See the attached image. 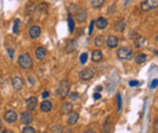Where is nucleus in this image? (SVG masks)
I'll return each mask as SVG.
<instances>
[{
	"mask_svg": "<svg viewBox=\"0 0 158 133\" xmlns=\"http://www.w3.org/2000/svg\"><path fill=\"white\" fill-rule=\"evenodd\" d=\"M18 66L22 69H32L33 68V59L29 53H22L18 57Z\"/></svg>",
	"mask_w": 158,
	"mask_h": 133,
	"instance_id": "f257e3e1",
	"label": "nucleus"
},
{
	"mask_svg": "<svg viewBox=\"0 0 158 133\" xmlns=\"http://www.w3.org/2000/svg\"><path fill=\"white\" fill-rule=\"evenodd\" d=\"M158 6V0H145L140 4V9L142 12H148L156 10Z\"/></svg>",
	"mask_w": 158,
	"mask_h": 133,
	"instance_id": "f03ea898",
	"label": "nucleus"
},
{
	"mask_svg": "<svg viewBox=\"0 0 158 133\" xmlns=\"http://www.w3.org/2000/svg\"><path fill=\"white\" fill-rule=\"evenodd\" d=\"M69 90H71V84H69V81H68V80H62L61 84H60V87H59V90H57V93H59V96H60L62 99H64V98L68 96Z\"/></svg>",
	"mask_w": 158,
	"mask_h": 133,
	"instance_id": "7ed1b4c3",
	"label": "nucleus"
},
{
	"mask_svg": "<svg viewBox=\"0 0 158 133\" xmlns=\"http://www.w3.org/2000/svg\"><path fill=\"white\" fill-rule=\"evenodd\" d=\"M117 57L119 59H125V61H130L133 58V51L130 47H121L117 51Z\"/></svg>",
	"mask_w": 158,
	"mask_h": 133,
	"instance_id": "20e7f679",
	"label": "nucleus"
},
{
	"mask_svg": "<svg viewBox=\"0 0 158 133\" xmlns=\"http://www.w3.org/2000/svg\"><path fill=\"white\" fill-rule=\"evenodd\" d=\"M94 75H95V71L93 69H90V68H85V69H83L79 73V77L82 80H90V79L94 77Z\"/></svg>",
	"mask_w": 158,
	"mask_h": 133,
	"instance_id": "39448f33",
	"label": "nucleus"
},
{
	"mask_svg": "<svg viewBox=\"0 0 158 133\" xmlns=\"http://www.w3.org/2000/svg\"><path fill=\"white\" fill-rule=\"evenodd\" d=\"M11 82H12V87H13L15 90H17V91L22 90V88H23V86H25V81H23V79H22L21 76H18V75L13 76Z\"/></svg>",
	"mask_w": 158,
	"mask_h": 133,
	"instance_id": "423d86ee",
	"label": "nucleus"
},
{
	"mask_svg": "<svg viewBox=\"0 0 158 133\" xmlns=\"http://www.w3.org/2000/svg\"><path fill=\"white\" fill-rule=\"evenodd\" d=\"M21 121L25 124V125H29L33 122V120H34V117H33V114H32L29 110H27V111H23L22 114H21Z\"/></svg>",
	"mask_w": 158,
	"mask_h": 133,
	"instance_id": "0eeeda50",
	"label": "nucleus"
},
{
	"mask_svg": "<svg viewBox=\"0 0 158 133\" xmlns=\"http://www.w3.org/2000/svg\"><path fill=\"white\" fill-rule=\"evenodd\" d=\"M4 119H5V121L7 124H13L17 120V114L13 110H7L5 113V115H4Z\"/></svg>",
	"mask_w": 158,
	"mask_h": 133,
	"instance_id": "6e6552de",
	"label": "nucleus"
},
{
	"mask_svg": "<svg viewBox=\"0 0 158 133\" xmlns=\"http://www.w3.org/2000/svg\"><path fill=\"white\" fill-rule=\"evenodd\" d=\"M34 55H35V58L38 59V61H44L45 59V57H46V50L44 49V47H41V46H39V47H37L35 49V51H34Z\"/></svg>",
	"mask_w": 158,
	"mask_h": 133,
	"instance_id": "1a4fd4ad",
	"label": "nucleus"
},
{
	"mask_svg": "<svg viewBox=\"0 0 158 133\" xmlns=\"http://www.w3.org/2000/svg\"><path fill=\"white\" fill-rule=\"evenodd\" d=\"M106 44H107V46L110 49H116L118 46V44H119V39L117 36H114V35H110L107 38V40H106Z\"/></svg>",
	"mask_w": 158,
	"mask_h": 133,
	"instance_id": "9d476101",
	"label": "nucleus"
},
{
	"mask_svg": "<svg viewBox=\"0 0 158 133\" xmlns=\"http://www.w3.org/2000/svg\"><path fill=\"white\" fill-rule=\"evenodd\" d=\"M94 24L96 26V28H97V29L103 31V29L107 27L108 22H107V20H106L105 17H98L96 21H94Z\"/></svg>",
	"mask_w": 158,
	"mask_h": 133,
	"instance_id": "9b49d317",
	"label": "nucleus"
},
{
	"mask_svg": "<svg viewBox=\"0 0 158 133\" xmlns=\"http://www.w3.org/2000/svg\"><path fill=\"white\" fill-rule=\"evenodd\" d=\"M41 34V28L39 26H32L29 28V36L31 39H38Z\"/></svg>",
	"mask_w": 158,
	"mask_h": 133,
	"instance_id": "f8f14e48",
	"label": "nucleus"
},
{
	"mask_svg": "<svg viewBox=\"0 0 158 133\" xmlns=\"http://www.w3.org/2000/svg\"><path fill=\"white\" fill-rule=\"evenodd\" d=\"M51 109H52V103H51L50 100L44 99L41 102V104H40V110H41L43 113H50Z\"/></svg>",
	"mask_w": 158,
	"mask_h": 133,
	"instance_id": "ddd939ff",
	"label": "nucleus"
},
{
	"mask_svg": "<svg viewBox=\"0 0 158 133\" xmlns=\"http://www.w3.org/2000/svg\"><path fill=\"white\" fill-rule=\"evenodd\" d=\"M79 120V114L78 113H74V111H71L68 114V119H67V122L68 125H75Z\"/></svg>",
	"mask_w": 158,
	"mask_h": 133,
	"instance_id": "4468645a",
	"label": "nucleus"
},
{
	"mask_svg": "<svg viewBox=\"0 0 158 133\" xmlns=\"http://www.w3.org/2000/svg\"><path fill=\"white\" fill-rule=\"evenodd\" d=\"M37 105H38V99H37V97L32 96V97H29V98L27 99V110L33 111V110L37 108Z\"/></svg>",
	"mask_w": 158,
	"mask_h": 133,
	"instance_id": "2eb2a0df",
	"label": "nucleus"
},
{
	"mask_svg": "<svg viewBox=\"0 0 158 133\" xmlns=\"http://www.w3.org/2000/svg\"><path fill=\"white\" fill-rule=\"evenodd\" d=\"M75 18H77V22L78 23H83L87 20V10L79 9L78 12H77V15H75Z\"/></svg>",
	"mask_w": 158,
	"mask_h": 133,
	"instance_id": "dca6fc26",
	"label": "nucleus"
},
{
	"mask_svg": "<svg viewBox=\"0 0 158 133\" xmlns=\"http://www.w3.org/2000/svg\"><path fill=\"white\" fill-rule=\"evenodd\" d=\"M102 58H103V55H102V52L100 51V50H95L93 51V53H91V59H93V62H101L102 61Z\"/></svg>",
	"mask_w": 158,
	"mask_h": 133,
	"instance_id": "f3484780",
	"label": "nucleus"
},
{
	"mask_svg": "<svg viewBox=\"0 0 158 133\" xmlns=\"http://www.w3.org/2000/svg\"><path fill=\"white\" fill-rule=\"evenodd\" d=\"M74 50H75V41L73 39H69L68 42H67V45H66V52L67 53H71Z\"/></svg>",
	"mask_w": 158,
	"mask_h": 133,
	"instance_id": "a211bd4d",
	"label": "nucleus"
},
{
	"mask_svg": "<svg viewBox=\"0 0 158 133\" xmlns=\"http://www.w3.org/2000/svg\"><path fill=\"white\" fill-rule=\"evenodd\" d=\"M146 59H147V56H146L145 53H137V55L135 56V62H136V64H144V63L146 62Z\"/></svg>",
	"mask_w": 158,
	"mask_h": 133,
	"instance_id": "6ab92c4d",
	"label": "nucleus"
},
{
	"mask_svg": "<svg viewBox=\"0 0 158 133\" xmlns=\"http://www.w3.org/2000/svg\"><path fill=\"white\" fill-rule=\"evenodd\" d=\"M73 110V105L71 103H63L61 105V113L62 114H69Z\"/></svg>",
	"mask_w": 158,
	"mask_h": 133,
	"instance_id": "aec40b11",
	"label": "nucleus"
},
{
	"mask_svg": "<svg viewBox=\"0 0 158 133\" xmlns=\"http://www.w3.org/2000/svg\"><path fill=\"white\" fill-rule=\"evenodd\" d=\"M35 10H37V5H35L34 2H29V4L26 6V15H32Z\"/></svg>",
	"mask_w": 158,
	"mask_h": 133,
	"instance_id": "412c9836",
	"label": "nucleus"
},
{
	"mask_svg": "<svg viewBox=\"0 0 158 133\" xmlns=\"http://www.w3.org/2000/svg\"><path fill=\"white\" fill-rule=\"evenodd\" d=\"M94 44L96 47H101L103 44H105V38L103 36H101V35H98V36H96L94 40Z\"/></svg>",
	"mask_w": 158,
	"mask_h": 133,
	"instance_id": "4be33fe9",
	"label": "nucleus"
},
{
	"mask_svg": "<svg viewBox=\"0 0 158 133\" xmlns=\"http://www.w3.org/2000/svg\"><path fill=\"white\" fill-rule=\"evenodd\" d=\"M110 122H111V117L108 116L107 120L103 124V133H110V131H111V124Z\"/></svg>",
	"mask_w": 158,
	"mask_h": 133,
	"instance_id": "5701e85b",
	"label": "nucleus"
},
{
	"mask_svg": "<svg viewBox=\"0 0 158 133\" xmlns=\"http://www.w3.org/2000/svg\"><path fill=\"white\" fill-rule=\"evenodd\" d=\"M124 28H125V21L124 20H122L118 23H116V31L117 32H123Z\"/></svg>",
	"mask_w": 158,
	"mask_h": 133,
	"instance_id": "b1692460",
	"label": "nucleus"
},
{
	"mask_svg": "<svg viewBox=\"0 0 158 133\" xmlns=\"http://www.w3.org/2000/svg\"><path fill=\"white\" fill-rule=\"evenodd\" d=\"M68 28H69V32L71 33L74 31V20L72 18V15L71 13L68 15Z\"/></svg>",
	"mask_w": 158,
	"mask_h": 133,
	"instance_id": "393cba45",
	"label": "nucleus"
},
{
	"mask_svg": "<svg viewBox=\"0 0 158 133\" xmlns=\"http://www.w3.org/2000/svg\"><path fill=\"white\" fill-rule=\"evenodd\" d=\"M105 0H91V6L95 9H100L102 5H103Z\"/></svg>",
	"mask_w": 158,
	"mask_h": 133,
	"instance_id": "a878e982",
	"label": "nucleus"
},
{
	"mask_svg": "<svg viewBox=\"0 0 158 133\" xmlns=\"http://www.w3.org/2000/svg\"><path fill=\"white\" fill-rule=\"evenodd\" d=\"M136 40V42H135V45H136V47H141L144 44H145V38H142V36H139L137 39H135Z\"/></svg>",
	"mask_w": 158,
	"mask_h": 133,
	"instance_id": "bb28decb",
	"label": "nucleus"
},
{
	"mask_svg": "<svg viewBox=\"0 0 158 133\" xmlns=\"http://www.w3.org/2000/svg\"><path fill=\"white\" fill-rule=\"evenodd\" d=\"M62 126L61 125H55V126H52V128H51V131L52 133H61L62 132Z\"/></svg>",
	"mask_w": 158,
	"mask_h": 133,
	"instance_id": "cd10ccee",
	"label": "nucleus"
},
{
	"mask_svg": "<svg viewBox=\"0 0 158 133\" xmlns=\"http://www.w3.org/2000/svg\"><path fill=\"white\" fill-rule=\"evenodd\" d=\"M22 133H37V131H35L33 127H31V126H26V127L22 130Z\"/></svg>",
	"mask_w": 158,
	"mask_h": 133,
	"instance_id": "c85d7f7f",
	"label": "nucleus"
},
{
	"mask_svg": "<svg viewBox=\"0 0 158 133\" xmlns=\"http://www.w3.org/2000/svg\"><path fill=\"white\" fill-rule=\"evenodd\" d=\"M18 28H20V21H18V20H16V21H15V24H13V29H12L13 34L18 33V31H20Z\"/></svg>",
	"mask_w": 158,
	"mask_h": 133,
	"instance_id": "c756f323",
	"label": "nucleus"
},
{
	"mask_svg": "<svg viewBox=\"0 0 158 133\" xmlns=\"http://www.w3.org/2000/svg\"><path fill=\"white\" fill-rule=\"evenodd\" d=\"M46 9H48V4H45V2H43V4H40V5L38 6V10H39L40 12H45Z\"/></svg>",
	"mask_w": 158,
	"mask_h": 133,
	"instance_id": "7c9ffc66",
	"label": "nucleus"
},
{
	"mask_svg": "<svg viewBox=\"0 0 158 133\" xmlns=\"http://www.w3.org/2000/svg\"><path fill=\"white\" fill-rule=\"evenodd\" d=\"M78 92H71V93H68V97L71 98V100H77L78 99Z\"/></svg>",
	"mask_w": 158,
	"mask_h": 133,
	"instance_id": "2f4dec72",
	"label": "nucleus"
},
{
	"mask_svg": "<svg viewBox=\"0 0 158 133\" xmlns=\"http://www.w3.org/2000/svg\"><path fill=\"white\" fill-rule=\"evenodd\" d=\"M79 61H80V63H82V64H84V63L88 61V55H87L85 52H84V53H82V55H80V59H79Z\"/></svg>",
	"mask_w": 158,
	"mask_h": 133,
	"instance_id": "473e14b6",
	"label": "nucleus"
},
{
	"mask_svg": "<svg viewBox=\"0 0 158 133\" xmlns=\"http://www.w3.org/2000/svg\"><path fill=\"white\" fill-rule=\"evenodd\" d=\"M117 102H118V111H121V109H122V97H121L119 93L117 95Z\"/></svg>",
	"mask_w": 158,
	"mask_h": 133,
	"instance_id": "72a5a7b5",
	"label": "nucleus"
},
{
	"mask_svg": "<svg viewBox=\"0 0 158 133\" xmlns=\"http://www.w3.org/2000/svg\"><path fill=\"white\" fill-rule=\"evenodd\" d=\"M93 29H94V21L90 23V27H89V35L93 34Z\"/></svg>",
	"mask_w": 158,
	"mask_h": 133,
	"instance_id": "f704fd0d",
	"label": "nucleus"
},
{
	"mask_svg": "<svg viewBox=\"0 0 158 133\" xmlns=\"http://www.w3.org/2000/svg\"><path fill=\"white\" fill-rule=\"evenodd\" d=\"M157 79H155V81H152V84H151V88H156L157 87Z\"/></svg>",
	"mask_w": 158,
	"mask_h": 133,
	"instance_id": "c9c22d12",
	"label": "nucleus"
},
{
	"mask_svg": "<svg viewBox=\"0 0 158 133\" xmlns=\"http://www.w3.org/2000/svg\"><path fill=\"white\" fill-rule=\"evenodd\" d=\"M129 85H130V86H137V85H139V81H130Z\"/></svg>",
	"mask_w": 158,
	"mask_h": 133,
	"instance_id": "e433bc0d",
	"label": "nucleus"
},
{
	"mask_svg": "<svg viewBox=\"0 0 158 133\" xmlns=\"http://www.w3.org/2000/svg\"><path fill=\"white\" fill-rule=\"evenodd\" d=\"M48 97H49V92H48V91H45V92H43V98H44V99H46Z\"/></svg>",
	"mask_w": 158,
	"mask_h": 133,
	"instance_id": "4c0bfd02",
	"label": "nucleus"
},
{
	"mask_svg": "<svg viewBox=\"0 0 158 133\" xmlns=\"http://www.w3.org/2000/svg\"><path fill=\"white\" fill-rule=\"evenodd\" d=\"M100 98H101V95H100V93H95L94 99H100Z\"/></svg>",
	"mask_w": 158,
	"mask_h": 133,
	"instance_id": "58836bf2",
	"label": "nucleus"
},
{
	"mask_svg": "<svg viewBox=\"0 0 158 133\" xmlns=\"http://www.w3.org/2000/svg\"><path fill=\"white\" fill-rule=\"evenodd\" d=\"M61 133H72V130L66 128V130H62V132H61Z\"/></svg>",
	"mask_w": 158,
	"mask_h": 133,
	"instance_id": "ea45409f",
	"label": "nucleus"
},
{
	"mask_svg": "<svg viewBox=\"0 0 158 133\" xmlns=\"http://www.w3.org/2000/svg\"><path fill=\"white\" fill-rule=\"evenodd\" d=\"M1 133H12V131H10V130H4V131H1Z\"/></svg>",
	"mask_w": 158,
	"mask_h": 133,
	"instance_id": "a19ab883",
	"label": "nucleus"
},
{
	"mask_svg": "<svg viewBox=\"0 0 158 133\" xmlns=\"http://www.w3.org/2000/svg\"><path fill=\"white\" fill-rule=\"evenodd\" d=\"M1 131H2V121L0 120V133H1Z\"/></svg>",
	"mask_w": 158,
	"mask_h": 133,
	"instance_id": "79ce46f5",
	"label": "nucleus"
},
{
	"mask_svg": "<svg viewBox=\"0 0 158 133\" xmlns=\"http://www.w3.org/2000/svg\"><path fill=\"white\" fill-rule=\"evenodd\" d=\"M112 12H113V6H111V7H110V11H108V13H112Z\"/></svg>",
	"mask_w": 158,
	"mask_h": 133,
	"instance_id": "37998d69",
	"label": "nucleus"
},
{
	"mask_svg": "<svg viewBox=\"0 0 158 133\" xmlns=\"http://www.w3.org/2000/svg\"><path fill=\"white\" fill-rule=\"evenodd\" d=\"M130 1H131V0H124V5H128Z\"/></svg>",
	"mask_w": 158,
	"mask_h": 133,
	"instance_id": "c03bdc74",
	"label": "nucleus"
},
{
	"mask_svg": "<svg viewBox=\"0 0 158 133\" xmlns=\"http://www.w3.org/2000/svg\"><path fill=\"white\" fill-rule=\"evenodd\" d=\"M40 133H46V132H40Z\"/></svg>",
	"mask_w": 158,
	"mask_h": 133,
	"instance_id": "a18cd8bd",
	"label": "nucleus"
}]
</instances>
